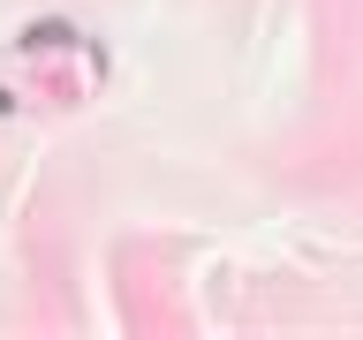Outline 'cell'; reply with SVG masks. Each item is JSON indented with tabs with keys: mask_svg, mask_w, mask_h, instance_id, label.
I'll return each instance as SVG.
<instances>
[{
	"mask_svg": "<svg viewBox=\"0 0 363 340\" xmlns=\"http://www.w3.org/2000/svg\"><path fill=\"white\" fill-rule=\"evenodd\" d=\"M68 38H76L68 23H30V38H23V45H68Z\"/></svg>",
	"mask_w": 363,
	"mask_h": 340,
	"instance_id": "cell-1",
	"label": "cell"
}]
</instances>
